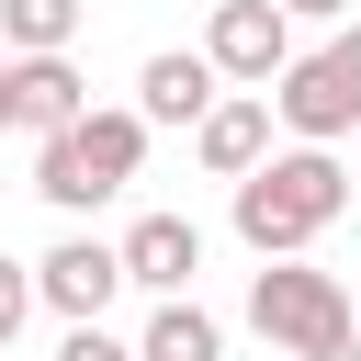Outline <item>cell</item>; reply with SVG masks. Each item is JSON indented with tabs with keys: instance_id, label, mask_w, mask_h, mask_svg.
I'll return each instance as SVG.
<instances>
[{
	"instance_id": "obj_1",
	"label": "cell",
	"mask_w": 361,
	"mask_h": 361,
	"mask_svg": "<svg viewBox=\"0 0 361 361\" xmlns=\"http://www.w3.org/2000/svg\"><path fill=\"white\" fill-rule=\"evenodd\" d=\"M237 192V237L259 248V259H305L338 214H350V169L327 158V147H282V158H259L248 180H226Z\"/></svg>"
},
{
	"instance_id": "obj_2",
	"label": "cell",
	"mask_w": 361,
	"mask_h": 361,
	"mask_svg": "<svg viewBox=\"0 0 361 361\" xmlns=\"http://www.w3.org/2000/svg\"><path fill=\"white\" fill-rule=\"evenodd\" d=\"M248 327H259L282 361H361V338H350V282L316 271V259H259Z\"/></svg>"
},
{
	"instance_id": "obj_3",
	"label": "cell",
	"mask_w": 361,
	"mask_h": 361,
	"mask_svg": "<svg viewBox=\"0 0 361 361\" xmlns=\"http://www.w3.org/2000/svg\"><path fill=\"white\" fill-rule=\"evenodd\" d=\"M135 158H147V124H135V113H79L68 135L34 147V192H45L56 214H90V203H113V192L135 180Z\"/></svg>"
},
{
	"instance_id": "obj_4",
	"label": "cell",
	"mask_w": 361,
	"mask_h": 361,
	"mask_svg": "<svg viewBox=\"0 0 361 361\" xmlns=\"http://www.w3.org/2000/svg\"><path fill=\"white\" fill-rule=\"evenodd\" d=\"M271 113H282L305 147H338V135H361V23H338L316 56H293V68L271 79Z\"/></svg>"
},
{
	"instance_id": "obj_5",
	"label": "cell",
	"mask_w": 361,
	"mask_h": 361,
	"mask_svg": "<svg viewBox=\"0 0 361 361\" xmlns=\"http://www.w3.org/2000/svg\"><path fill=\"white\" fill-rule=\"evenodd\" d=\"M203 56H214V79H237V90H271V79L293 68V23H282L271 0H214V23H203Z\"/></svg>"
},
{
	"instance_id": "obj_6",
	"label": "cell",
	"mask_w": 361,
	"mask_h": 361,
	"mask_svg": "<svg viewBox=\"0 0 361 361\" xmlns=\"http://www.w3.org/2000/svg\"><path fill=\"white\" fill-rule=\"evenodd\" d=\"M113 293H124V248H102V237H56L34 259V305H56L68 327H90Z\"/></svg>"
},
{
	"instance_id": "obj_7",
	"label": "cell",
	"mask_w": 361,
	"mask_h": 361,
	"mask_svg": "<svg viewBox=\"0 0 361 361\" xmlns=\"http://www.w3.org/2000/svg\"><path fill=\"white\" fill-rule=\"evenodd\" d=\"M226 90H214V56L203 45H158L147 68H135V124H203Z\"/></svg>"
},
{
	"instance_id": "obj_8",
	"label": "cell",
	"mask_w": 361,
	"mask_h": 361,
	"mask_svg": "<svg viewBox=\"0 0 361 361\" xmlns=\"http://www.w3.org/2000/svg\"><path fill=\"white\" fill-rule=\"evenodd\" d=\"M113 248H124V282H147L158 305L192 293V271H203V226H192V214H135Z\"/></svg>"
},
{
	"instance_id": "obj_9",
	"label": "cell",
	"mask_w": 361,
	"mask_h": 361,
	"mask_svg": "<svg viewBox=\"0 0 361 361\" xmlns=\"http://www.w3.org/2000/svg\"><path fill=\"white\" fill-rule=\"evenodd\" d=\"M192 147H203L214 180H248V169L271 158V90H226V102L192 124Z\"/></svg>"
},
{
	"instance_id": "obj_10",
	"label": "cell",
	"mask_w": 361,
	"mask_h": 361,
	"mask_svg": "<svg viewBox=\"0 0 361 361\" xmlns=\"http://www.w3.org/2000/svg\"><path fill=\"white\" fill-rule=\"evenodd\" d=\"M90 113V79L68 68V56H11V124H34V135H68Z\"/></svg>"
},
{
	"instance_id": "obj_11",
	"label": "cell",
	"mask_w": 361,
	"mask_h": 361,
	"mask_svg": "<svg viewBox=\"0 0 361 361\" xmlns=\"http://www.w3.org/2000/svg\"><path fill=\"white\" fill-rule=\"evenodd\" d=\"M135 361H226V316H214V305H192V293H169V305L147 316Z\"/></svg>"
},
{
	"instance_id": "obj_12",
	"label": "cell",
	"mask_w": 361,
	"mask_h": 361,
	"mask_svg": "<svg viewBox=\"0 0 361 361\" xmlns=\"http://www.w3.org/2000/svg\"><path fill=\"white\" fill-rule=\"evenodd\" d=\"M79 11H90V0H0V45H11V56H68Z\"/></svg>"
},
{
	"instance_id": "obj_13",
	"label": "cell",
	"mask_w": 361,
	"mask_h": 361,
	"mask_svg": "<svg viewBox=\"0 0 361 361\" xmlns=\"http://www.w3.org/2000/svg\"><path fill=\"white\" fill-rule=\"evenodd\" d=\"M23 316H34V259H11V248H0V350L23 338Z\"/></svg>"
},
{
	"instance_id": "obj_14",
	"label": "cell",
	"mask_w": 361,
	"mask_h": 361,
	"mask_svg": "<svg viewBox=\"0 0 361 361\" xmlns=\"http://www.w3.org/2000/svg\"><path fill=\"white\" fill-rule=\"evenodd\" d=\"M56 361H135V350H124V338L90 316V327H68V338H56Z\"/></svg>"
},
{
	"instance_id": "obj_15",
	"label": "cell",
	"mask_w": 361,
	"mask_h": 361,
	"mask_svg": "<svg viewBox=\"0 0 361 361\" xmlns=\"http://www.w3.org/2000/svg\"><path fill=\"white\" fill-rule=\"evenodd\" d=\"M282 23H350V0H271Z\"/></svg>"
},
{
	"instance_id": "obj_16",
	"label": "cell",
	"mask_w": 361,
	"mask_h": 361,
	"mask_svg": "<svg viewBox=\"0 0 361 361\" xmlns=\"http://www.w3.org/2000/svg\"><path fill=\"white\" fill-rule=\"evenodd\" d=\"M0 135H11V56H0Z\"/></svg>"
},
{
	"instance_id": "obj_17",
	"label": "cell",
	"mask_w": 361,
	"mask_h": 361,
	"mask_svg": "<svg viewBox=\"0 0 361 361\" xmlns=\"http://www.w3.org/2000/svg\"><path fill=\"white\" fill-rule=\"evenodd\" d=\"M350 338H361V293H350Z\"/></svg>"
},
{
	"instance_id": "obj_18",
	"label": "cell",
	"mask_w": 361,
	"mask_h": 361,
	"mask_svg": "<svg viewBox=\"0 0 361 361\" xmlns=\"http://www.w3.org/2000/svg\"><path fill=\"white\" fill-rule=\"evenodd\" d=\"M350 180H361V169H350Z\"/></svg>"
}]
</instances>
